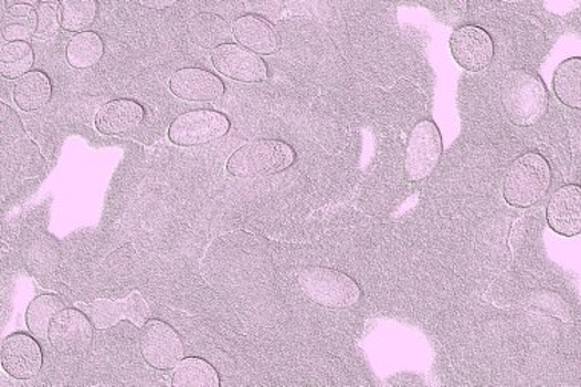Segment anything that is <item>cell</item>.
Listing matches in <instances>:
<instances>
[{"label": "cell", "instance_id": "1", "mask_svg": "<svg viewBox=\"0 0 581 387\" xmlns=\"http://www.w3.org/2000/svg\"><path fill=\"white\" fill-rule=\"evenodd\" d=\"M500 100L513 125L535 126L547 114L549 95L543 80L527 70L511 71L505 77Z\"/></svg>", "mask_w": 581, "mask_h": 387}, {"label": "cell", "instance_id": "2", "mask_svg": "<svg viewBox=\"0 0 581 387\" xmlns=\"http://www.w3.org/2000/svg\"><path fill=\"white\" fill-rule=\"evenodd\" d=\"M551 179V167L547 159L536 151H528L515 159L505 175V201L519 209L535 206L547 195Z\"/></svg>", "mask_w": 581, "mask_h": 387}, {"label": "cell", "instance_id": "3", "mask_svg": "<svg viewBox=\"0 0 581 387\" xmlns=\"http://www.w3.org/2000/svg\"><path fill=\"white\" fill-rule=\"evenodd\" d=\"M306 297L330 310L356 306L361 299L360 285L348 274L328 266H308L297 276Z\"/></svg>", "mask_w": 581, "mask_h": 387}, {"label": "cell", "instance_id": "4", "mask_svg": "<svg viewBox=\"0 0 581 387\" xmlns=\"http://www.w3.org/2000/svg\"><path fill=\"white\" fill-rule=\"evenodd\" d=\"M296 150L278 139H257L239 147L226 163V171L236 178L281 174L296 163Z\"/></svg>", "mask_w": 581, "mask_h": 387}, {"label": "cell", "instance_id": "5", "mask_svg": "<svg viewBox=\"0 0 581 387\" xmlns=\"http://www.w3.org/2000/svg\"><path fill=\"white\" fill-rule=\"evenodd\" d=\"M232 127L226 115L212 109L186 112L169 127V139L175 146L194 147L225 137Z\"/></svg>", "mask_w": 581, "mask_h": 387}, {"label": "cell", "instance_id": "6", "mask_svg": "<svg viewBox=\"0 0 581 387\" xmlns=\"http://www.w3.org/2000/svg\"><path fill=\"white\" fill-rule=\"evenodd\" d=\"M443 155V137L435 123L421 119L410 132L405 150V177L418 182L429 178L440 165Z\"/></svg>", "mask_w": 581, "mask_h": 387}, {"label": "cell", "instance_id": "7", "mask_svg": "<svg viewBox=\"0 0 581 387\" xmlns=\"http://www.w3.org/2000/svg\"><path fill=\"white\" fill-rule=\"evenodd\" d=\"M139 348L147 365L157 370L177 368L186 353L184 343L178 331L158 318L147 321L142 326Z\"/></svg>", "mask_w": 581, "mask_h": 387}, {"label": "cell", "instance_id": "8", "mask_svg": "<svg viewBox=\"0 0 581 387\" xmlns=\"http://www.w3.org/2000/svg\"><path fill=\"white\" fill-rule=\"evenodd\" d=\"M94 325L80 308H65L51 322L47 342L57 353L80 357L89 353L94 341Z\"/></svg>", "mask_w": 581, "mask_h": 387}, {"label": "cell", "instance_id": "9", "mask_svg": "<svg viewBox=\"0 0 581 387\" xmlns=\"http://www.w3.org/2000/svg\"><path fill=\"white\" fill-rule=\"evenodd\" d=\"M80 310L83 311L93 322L94 328L105 331L114 328L122 321L133 322L137 328H142L147 321H150V308L142 297L141 293L127 295L123 301H107V299H98L93 303H77Z\"/></svg>", "mask_w": 581, "mask_h": 387}, {"label": "cell", "instance_id": "10", "mask_svg": "<svg viewBox=\"0 0 581 387\" xmlns=\"http://www.w3.org/2000/svg\"><path fill=\"white\" fill-rule=\"evenodd\" d=\"M450 51L463 70L480 73L495 57V42L484 28L464 25L450 38Z\"/></svg>", "mask_w": 581, "mask_h": 387}, {"label": "cell", "instance_id": "11", "mask_svg": "<svg viewBox=\"0 0 581 387\" xmlns=\"http://www.w3.org/2000/svg\"><path fill=\"white\" fill-rule=\"evenodd\" d=\"M0 360L10 377L30 380L42 369L43 353L34 335L14 333L3 341Z\"/></svg>", "mask_w": 581, "mask_h": 387}, {"label": "cell", "instance_id": "12", "mask_svg": "<svg viewBox=\"0 0 581 387\" xmlns=\"http://www.w3.org/2000/svg\"><path fill=\"white\" fill-rule=\"evenodd\" d=\"M212 62L219 73L241 83H262L268 79V66L252 51L234 43L216 48Z\"/></svg>", "mask_w": 581, "mask_h": 387}, {"label": "cell", "instance_id": "13", "mask_svg": "<svg viewBox=\"0 0 581 387\" xmlns=\"http://www.w3.org/2000/svg\"><path fill=\"white\" fill-rule=\"evenodd\" d=\"M175 97L187 102H216L225 94V85L204 67H181L169 80Z\"/></svg>", "mask_w": 581, "mask_h": 387}, {"label": "cell", "instance_id": "14", "mask_svg": "<svg viewBox=\"0 0 581 387\" xmlns=\"http://www.w3.org/2000/svg\"><path fill=\"white\" fill-rule=\"evenodd\" d=\"M548 226L562 237L572 238L581 231V187H560L549 199Z\"/></svg>", "mask_w": 581, "mask_h": 387}, {"label": "cell", "instance_id": "15", "mask_svg": "<svg viewBox=\"0 0 581 387\" xmlns=\"http://www.w3.org/2000/svg\"><path fill=\"white\" fill-rule=\"evenodd\" d=\"M142 119H145V107L135 100L118 98L99 107L95 115V127L99 134L117 137L137 129Z\"/></svg>", "mask_w": 581, "mask_h": 387}, {"label": "cell", "instance_id": "16", "mask_svg": "<svg viewBox=\"0 0 581 387\" xmlns=\"http://www.w3.org/2000/svg\"><path fill=\"white\" fill-rule=\"evenodd\" d=\"M233 35L239 45L254 54L272 55L277 53L281 40L272 23L254 14L241 15L234 20Z\"/></svg>", "mask_w": 581, "mask_h": 387}, {"label": "cell", "instance_id": "17", "mask_svg": "<svg viewBox=\"0 0 581 387\" xmlns=\"http://www.w3.org/2000/svg\"><path fill=\"white\" fill-rule=\"evenodd\" d=\"M15 105L25 112L40 111L53 97V83L42 71H31L14 85Z\"/></svg>", "mask_w": 581, "mask_h": 387}, {"label": "cell", "instance_id": "18", "mask_svg": "<svg viewBox=\"0 0 581 387\" xmlns=\"http://www.w3.org/2000/svg\"><path fill=\"white\" fill-rule=\"evenodd\" d=\"M187 31L194 45L204 48V50H216L225 45L226 40L233 34L230 23L222 15L213 13L194 15L190 19Z\"/></svg>", "mask_w": 581, "mask_h": 387}, {"label": "cell", "instance_id": "19", "mask_svg": "<svg viewBox=\"0 0 581 387\" xmlns=\"http://www.w3.org/2000/svg\"><path fill=\"white\" fill-rule=\"evenodd\" d=\"M105 55V42L95 31L75 34L66 46V60L75 70H89Z\"/></svg>", "mask_w": 581, "mask_h": 387}, {"label": "cell", "instance_id": "20", "mask_svg": "<svg viewBox=\"0 0 581 387\" xmlns=\"http://www.w3.org/2000/svg\"><path fill=\"white\" fill-rule=\"evenodd\" d=\"M65 310V302L55 294H42L28 306L25 322L28 331L39 341H47L51 322L60 311Z\"/></svg>", "mask_w": 581, "mask_h": 387}, {"label": "cell", "instance_id": "21", "mask_svg": "<svg viewBox=\"0 0 581 387\" xmlns=\"http://www.w3.org/2000/svg\"><path fill=\"white\" fill-rule=\"evenodd\" d=\"M173 387H219L221 378L218 370L204 358H182L172 375Z\"/></svg>", "mask_w": 581, "mask_h": 387}, {"label": "cell", "instance_id": "22", "mask_svg": "<svg viewBox=\"0 0 581 387\" xmlns=\"http://www.w3.org/2000/svg\"><path fill=\"white\" fill-rule=\"evenodd\" d=\"M554 93L564 106L581 109V59L564 60L556 70Z\"/></svg>", "mask_w": 581, "mask_h": 387}, {"label": "cell", "instance_id": "23", "mask_svg": "<svg viewBox=\"0 0 581 387\" xmlns=\"http://www.w3.org/2000/svg\"><path fill=\"white\" fill-rule=\"evenodd\" d=\"M35 55L28 42H10L0 51V73L8 80H19L31 73Z\"/></svg>", "mask_w": 581, "mask_h": 387}, {"label": "cell", "instance_id": "24", "mask_svg": "<svg viewBox=\"0 0 581 387\" xmlns=\"http://www.w3.org/2000/svg\"><path fill=\"white\" fill-rule=\"evenodd\" d=\"M98 15L95 0H63L60 2V23L70 33H83Z\"/></svg>", "mask_w": 581, "mask_h": 387}, {"label": "cell", "instance_id": "25", "mask_svg": "<svg viewBox=\"0 0 581 387\" xmlns=\"http://www.w3.org/2000/svg\"><path fill=\"white\" fill-rule=\"evenodd\" d=\"M60 3L39 2L35 7L38 13V28H35V39L50 40L59 34L62 23L59 22Z\"/></svg>", "mask_w": 581, "mask_h": 387}, {"label": "cell", "instance_id": "26", "mask_svg": "<svg viewBox=\"0 0 581 387\" xmlns=\"http://www.w3.org/2000/svg\"><path fill=\"white\" fill-rule=\"evenodd\" d=\"M15 22L7 23L3 28V38L10 42H28L35 35L38 28V13L28 18H14Z\"/></svg>", "mask_w": 581, "mask_h": 387}, {"label": "cell", "instance_id": "27", "mask_svg": "<svg viewBox=\"0 0 581 387\" xmlns=\"http://www.w3.org/2000/svg\"><path fill=\"white\" fill-rule=\"evenodd\" d=\"M175 3H177L175 0H166V2H158V0L157 2H145V0H142L141 6L146 8H152V10L162 11L166 10V8L173 7Z\"/></svg>", "mask_w": 581, "mask_h": 387}]
</instances>
